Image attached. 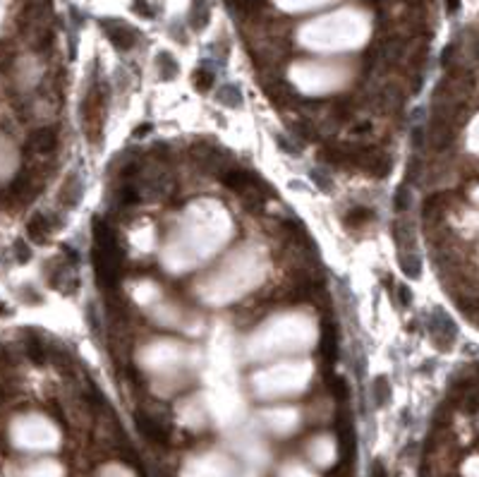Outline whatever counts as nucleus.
I'll use <instances>...</instances> for the list:
<instances>
[{
  "label": "nucleus",
  "mask_w": 479,
  "mask_h": 477,
  "mask_svg": "<svg viewBox=\"0 0 479 477\" xmlns=\"http://www.w3.org/2000/svg\"><path fill=\"white\" fill-rule=\"evenodd\" d=\"M213 80H216V75H213V70L211 68H199L194 75H192V84H194V89L199 91V94H206L211 86H213Z\"/></svg>",
  "instance_id": "dca6fc26"
},
{
  "label": "nucleus",
  "mask_w": 479,
  "mask_h": 477,
  "mask_svg": "<svg viewBox=\"0 0 479 477\" xmlns=\"http://www.w3.org/2000/svg\"><path fill=\"white\" fill-rule=\"evenodd\" d=\"M371 477H388V475H386V468H383L381 461H376V463L371 465Z\"/></svg>",
  "instance_id": "e433bc0d"
},
{
  "label": "nucleus",
  "mask_w": 479,
  "mask_h": 477,
  "mask_svg": "<svg viewBox=\"0 0 479 477\" xmlns=\"http://www.w3.org/2000/svg\"><path fill=\"white\" fill-rule=\"evenodd\" d=\"M393 238H396L398 247L403 252H414V233H412V226L408 221H396L393 223Z\"/></svg>",
  "instance_id": "9b49d317"
},
{
  "label": "nucleus",
  "mask_w": 479,
  "mask_h": 477,
  "mask_svg": "<svg viewBox=\"0 0 479 477\" xmlns=\"http://www.w3.org/2000/svg\"><path fill=\"white\" fill-rule=\"evenodd\" d=\"M82 194H84L82 177H79V173H72V175L65 180L63 190H60V202H63V206H68V209H74V206L82 202Z\"/></svg>",
  "instance_id": "1a4fd4ad"
},
{
  "label": "nucleus",
  "mask_w": 479,
  "mask_h": 477,
  "mask_svg": "<svg viewBox=\"0 0 479 477\" xmlns=\"http://www.w3.org/2000/svg\"><path fill=\"white\" fill-rule=\"evenodd\" d=\"M396 290H398V302H400L403 307H408V305L412 302V293H410V288H408V286H398Z\"/></svg>",
  "instance_id": "7c9ffc66"
},
{
  "label": "nucleus",
  "mask_w": 479,
  "mask_h": 477,
  "mask_svg": "<svg viewBox=\"0 0 479 477\" xmlns=\"http://www.w3.org/2000/svg\"><path fill=\"white\" fill-rule=\"evenodd\" d=\"M429 331H431V338L441 350H448L458 336V328L453 324V319L443 310H434L431 314V321H429Z\"/></svg>",
  "instance_id": "f257e3e1"
},
{
  "label": "nucleus",
  "mask_w": 479,
  "mask_h": 477,
  "mask_svg": "<svg viewBox=\"0 0 479 477\" xmlns=\"http://www.w3.org/2000/svg\"><path fill=\"white\" fill-rule=\"evenodd\" d=\"M453 51H455V43H451V46H446V48H443V53H441V65H451Z\"/></svg>",
  "instance_id": "f704fd0d"
},
{
  "label": "nucleus",
  "mask_w": 479,
  "mask_h": 477,
  "mask_svg": "<svg viewBox=\"0 0 479 477\" xmlns=\"http://www.w3.org/2000/svg\"><path fill=\"white\" fill-rule=\"evenodd\" d=\"M419 173H422V161H419L417 156H412L410 163H408V173H405V185L417 182V180H419Z\"/></svg>",
  "instance_id": "a878e982"
},
{
  "label": "nucleus",
  "mask_w": 479,
  "mask_h": 477,
  "mask_svg": "<svg viewBox=\"0 0 479 477\" xmlns=\"http://www.w3.org/2000/svg\"><path fill=\"white\" fill-rule=\"evenodd\" d=\"M151 154H156V159L165 161V159H168V154H170V149H168V144H156V147L151 149Z\"/></svg>",
  "instance_id": "72a5a7b5"
},
{
  "label": "nucleus",
  "mask_w": 479,
  "mask_h": 477,
  "mask_svg": "<svg viewBox=\"0 0 479 477\" xmlns=\"http://www.w3.org/2000/svg\"><path fill=\"white\" fill-rule=\"evenodd\" d=\"M424 142H426V135H424V127H414L412 130V144H414V149H422L424 147Z\"/></svg>",
  "instance_id": "c756f323"
},
{
  "label": "nucleus",
  "mask_w": 479,
  "mask_h": 477,
  "mask_svg": "<svg viewBox=\"0 0 479 477\" xmlns=\"http://www.w3.org/2000/svg\"><path fill=\"white\" fill-rule=\"evenodd\" d=\"M371 398H374V405H376V408L388 405V400H391L388 377H376V379H374V384H371Z\"/></svg>",
  "instance_id": "ddd939ff"
},
{
  "label": "nucleus",
  "mask_w": 479,
  "mask_h": 477,
  "mask_svg": "<svg viewBox=\"0 0 479 477\" xmlns=\"http://www.w3.org/2000/svg\"><path fill=\"white\" fill-rule=\"evenodd\" d=\"M426 142H429V147L436 154H443V151H448L455 144V127L446 123H438V120H431L429 123V132H426Z\"/></svg>",
  "instance_id": "39448f33"
},
{
  "label": "nucleus",
  "mask_w": 479,
  "mask_h": 477,
  "mask_svg": "<svg viewBox=\"0 0 479 477\" xmlns=\"http://www.w3.org/2000/svg\"><path fill=\"white\" fill-rule=\"evenodd\" d=\"M242 209L249 214H261L264 211V194L257 190H245L242 192Z\"/></svg>",
  "instance_id": "aec40b11"
},
{
  "label": "nucleus",
  "mask_w": 479,
  "mask_h": 477,
  "mask_svg": "<svg viewBox=\"0 0 479 477\" xmlns=\"http://www.w3.org/2000/svg\"><path fill=\"white\" fill-rule=\"evenodd\" d=\"M333 394L342 398V400H347V396H350V389H347V382L342 379V377H336L333 379Z\"/></svg>",
  "instance_id": "c85d7f7f"
},
{
  "label": "nucleus",
  "mask_w": 479,
  "mask_h": 477,
  "mask_svg": "<svg viewBox=\"0 0 479 477\" xmlns=\"http://www.w3.org/2000/svg\"><path fill=\"white\" fill-rule=\"evenodd\" d=\"M218 103H223L225 108H240L242 106V94L235 84H225L218 91Z\"/></svg>",
  "instance_id": "f3484780"
},
{
  "label": "nucleus",
  "mask_w": 479,
  "mask_h": 477,
  "mask_svg": "<svg viewBox=\"0 0 479 477\" xmlns=\"http://www.w3.org/2000/svg\"><path fill=\"white\" fill-rule=\"evenodd\" d=\"M135 424H137V429L141 432L144 439H149V441L158 444V446H168L170 432H168V427L158 417H153V415L144 412V410H137L135 412Z\"/></svg>",
  "instance_id": "f03ea898"
},
{
  "label": "nucleus",
  "mask_w": 479,
  "mask_h": 477,
  "mask_svg": "<svg viewBox=\"0 0 479 477\" xmlns=\"http://www.w3.org/2000/svg\"><path fill=\"white\" fill-rule=\"evenodd\" d=\"M139 192H144L151 199H163V197H168L173 192V177L168 175L165 170H153V173H149L141 180V190Z\"/></svg>",
  "instance_id": "0eeeda50"
},
{
  "label": "nucleus",
  "mask_w": 479,
  "mask_h": 477,
  "mask_svg": "<svg viewBox=\"0 0 479 477\" xmlns=\"http://www.w3.org/2000/svg\"><path fill=\"white\" fill-rule=\"evenodd\" d=\"M290 130H292V137H295V139H302V142H312V139L319 135L314 127L307 123V120H297V123H292V125H290Z\"/></svg>",
  "instance_id": "412c9836"
},
{
  "label": "nucleus",
  "mask_w": 479,
  "mask_h": 477,
  "mask_svg": "<svg viewBox=\"0 0 479 477\" xmlns=\"http://www.w3.org/2000/svg\"><path fill=\"white\" fill-rule=\"evenodd\" d=\"M275 144H278V149L285 151V154H290V156L300 154V147H297V144H292V142H290L287 137H283V135H275Z\"/></svg>",
  "instance_id": "cd10ccee"
},
{
  "label": "nucleus",
  "mask_w": 479,
  "mask_h": 477,
  "mask_svg": "<svg viewBox=\"0 0 479 477\" xmlns=\"http://www.w3.org/2000/svg\"><path fill=\"white\" fill-rule=\"evenodd\" d=\"M309 175H312V180H314V185H316V187H319V190H321V192H326V194H329V192L333 190V180H331V177L326 175L324 170H319V168H314V170H312Z\"/></svg>",
  "instance_id": "b1692460"
},
{
  "label": "nucleus",
  "mask_w": 479,
  "mask_h": 477,
  "mask_svg": "<svg viewBox=\"0 0 479 477\" xmlns=\"http://www.w3.org/2000/svg\"><path fill=\"white\" fill-rule=\"evenodd\" d=\"M141 202V192H139L137 185L132 182H125L123 187L118 190V204L120 206H135Z\"/></svg>",
  "instance_id": "6ab92c4d"
},
{
  "label": "nucleus",
  "mask_w": 479,
  "mask_h": 477,
  "mask_svg": "<svg viewBox=\"0 0 479 477\" xmlns=\"http://www.w3.org/2000/svg\"><path fill=\"white\" fill-rule=\"evenodd\" d=\"M446 7H448V14L458 12V7H460V0H446Z\"/></svg>",
  "instance_id": "4c0bfd02"
},
{
  "label": "nucleus",
  "mask_w": 479,
  "mask_h": 477,
  "mask_svg": "<svg viewBox=\"0 0 479 477\" xmlns=\"http://www.w3.org/2000/svg\"><path fill=\"white\" fill-rule=\"evenodd\" d=\"M12 249H14V259L19 261V264H27V261L31 259V249H29V245L24 240H17Z\"/></svg>",
  "instance_id": "bb28decb"
},
{
  "label": "nucleus",
  "mask_w": 479,
  "mask_h": 477,
  "mask_svg": "<svg viewBox=\"0 0 479 477\" xmlns=\"http://www.w3.org/2000/svg\"><path fill=\"white\" fill-rule=\"evenodd\" d=\"M10 58H12L10 46H7L5 41H0V68H2V65H7V63H10Z\"/></svg>",
  "instance_id": "473e14b6"
},
{
  "label": "nucleus",
  "mask_w": 479,
  "mask_h": 477,
  "mask_svg": "<svg viewBox=\"0 0 479 477\" xmlns=\"http://www.w3.org/2000/svg\"><path fill=\"white\" fill-rule=\"evenodd\" d=\"M400 269L405 271V276H410V278H419V273H422V259H419V254L417 252H403L400 257Z\"/></svg>",
  "instance_id": "2eb2a0df"
},
{
  "label": "nucleus",
  "mask_w": 479,
  "mask_h": 477,
  "mask_svg": "<svg viewBox=\"0 0 479 477\" xmlns=\"http://www.w3.org/2000/svg\"><path fill=\"white\" fill-rule=\"evenodd\" d=\"M410 202H412V197H410V187L403 182L400 187L396 190V197H393V206H396V211L398 214H405L408 209H410Z\"/></svg>",
  "instance_id": "4be33fe9"
},
{
  "label": "nucleus",
  "mask_w": 479,
  "mask_h": 477,
  "mask_svg": "<svg viewBox=\"0 0 479 477\" xmlns=\"http://www.w3.org/2000/svg\"><path fill=\"white\" fill-rule=\"evenodd\" d=\"M374 132V125L369 120H357L347 127V137H352V139H364V137H371Z\"/></svg>",
  "instance_id": "5701e85b"
},
{
  "label": "nucleus",
  "mask_w": 479,
  "mask_h": 477,
  "mask_svg": "<svg viewBox=\"0 0 479 477\" xmlns=\"http://www.w3.org/2000/svg\"><path fill=\"white\" fill-rule=\"evenodd\" d=\"M220 182L228 187V190L235 192H245L249 187H261V180L254 173L249 170H240V168H233V170H220Z\"/></svg>",
  "instance_id": "6e6552de"
},
{
  "label": "nucleus",
  "mask_w": 479,
  "mask_h": 477,
  "mask_svg": "<svg viewBox=\"0 0 479 477\" xmlns=\"http://www.w3.org/2000/svg\"><path fill=\"white\" fill-rule=\"evenodd\" d=\"M144 135H151V123H141L137 130L132 132V137H137V139H141Z\"/></svg>",
  "instance_id": "c9c22d12"
},
{
  "label": "nucleus",
  "mask_w": 479,
  "mask_h": 477,
  "mask_svg": "<svg viewBox=\"0 0 479 477\" xmlns=\"http://www.w3.org/2000/svg\"><path fill=\"white\" fill-rule=\"evenodd\" d=\"M101 29L106 31L108 41L118 48V51H130L137 43V31L127 27L120 19H101Z\"/></svg>",
  "instance_id": "20e7f679"
},
{
  "label": "nucleus",
  "mask_w": 479,
  "mask_h": 477,
  "mask_svg": "<svg viewBox=\"0 0 479 477\" xmlns=\"http://www.w3.org/2000/svg\"><path fill=\"white\" fill-rule=\"evenodd\" d=\"M86 321H89V326L94 328L96 333L101 331V324H98V317H96V307H94V305H89V307H86Z\"/></svg>",
  "instance_id": "2f4dec72"
},
{
  "label": "nucleus",
  "mask_w": 479,
  "mask_h": 477,
  "mask_svg": "<svg viewBox=\"0 0 479 477\" xmlns=\"http://www.w3.org/2000/svg\"><path fill=\"white\" fill-rule=\"evenodd\" d=\"M371 218H374V214H371V209H367V206H355V209H350L345 216H342V223L347 226V228H359V226H364V223H369Z\"/></svg>",
  "instance_id": "4468645a"
},
{
  "label": "nucleus",
  "mask_w": 479,
  "mask_h": 477,
  "mask_svg": "<svg viewBox=\"0 0 479 477\" xmlns=\"http://www.w3.org/2000/svg\"><path fill=\"white\" fill-rule=\"evenodd\" d=\"M0 314H7V307H5L2 302H0Z\"/></svg>",
  "instance_id": "58836bf2"
},
{
  "label": "nucleus",
  "mask_w": 479,
  "mask_h": 477,
  "mask_svg": "<svg viewBox=\"0 0 479 477\" xmlns=\"http://www.w3.org/2000/svg\"><path fill=\"white\" fill-rule=\"evenodd\" d=\"M58 147V132L53 127H39L27 137L24 142V154L27 156H48Z\"/></svg>",
  "instance_id": "7ed1b4c3"
},
{
  "label": "nucleus",
  "mask_w": 479,
  "mask_h": 477,
  "mask_svg": "<svg viewBox=\"0 0 479 477\" xmlns=\"http://www.w3.org/2000/svg\"><path fill=\"white\" fill-rule=\"evenodd\" d=\"M132 12H137L144 19H153L156 17V7L149 5L146 0H132Z\"/></svg>",
  "instance_id": "393cba45"
},
{
  "label": "nucleus",
  "mask_w": 479,
  "mask_h": 477,
  "mask_svg": "<svg viewBox=\"0 0 479 477\" xmlns=\"http://www.w3.org/2000/svg\"><path fill=\"white\" fill-rule=\"evenodd\" d=\"M321 357L326 360V365H333L338 360V333H336V326H326L324 333H321Z\"/></svg>",
  "instance_id": "9d476101"
},
{
  "label": "nucleus",
  "mask_w": 479,
  "mask_h": 477,
  "mask_svg": "<svg viewBox=\"0 0 479 477\" xmlns=\"http://www.w3.org/2000/svg\"><path fill=\"white\" fill-rule=\"evenodd\" d=\"M60 226H63L60 218H53V216H48V214H34L27 223V235L36 245H43V242L48 240V235H51L55 228H60Z\"/></svg>",
  "instance_id": "423d86ee"
},
{
  "label": "nucleus",
  "mask_w": 479,
  "mask_h": 477,
  "mask_svg": "<svg viewBox=\"0 0 479 477\" xmlns=\"http://www.w3.org/2000/svg\"><path fill=\"white\" fill-rule=\"evenodd\" d=\"M24 345H27L29 357H31L36 365H43V362H46V355H48V353H46V345H43V341L36 336V333H29Z\"/></svg>",
  "instance_id": "a211bd4d"
},
{
  "label": "nucleus",
  "mask_w": 479,
  "mask_h": 477,
  "mask_svg": "<svg viewBox=\"0 0 479 477\" xmlns=\"http://www.w3.org/2000/svg\"><path fill=\"white\" fill-rule=\"evenodd\" d=\"M156 68H158V77L161 80H165V82H170V80H175L178 77V60L173 58L170 53H158V58H156Z\"/></svg>",
  "instance_id": "f8f14e48"
}]
</instances>
